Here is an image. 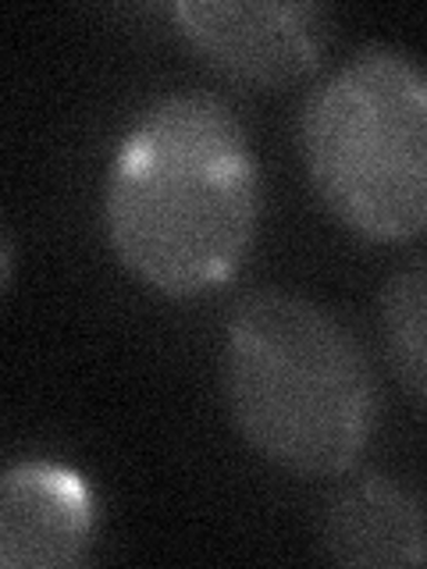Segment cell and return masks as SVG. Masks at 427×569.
<instances>
[{"instance_id": "6", "label": "cell", "mask_w": 427, "mask_h": 569, "mask_svg": "<svg viewBox=\"0 0 427 569\" xmlns=\"http://www.w3.org/2000/svg\"><path fill=\"white\" fill-rule=\"evenodd\" d=\"M317 538L338 566H420L427 562V502L403 480L370 470L331 491Z\"/></svg>"}, {"instance_id": "3", "label": "cell", "mask_w": 427, "mask_h": 569, "mask_svg": "<svg viewBox=\"0 0 427 569\" xmlns=\"http://www.w3.org/2000/svg\"><path fill=\"white\" fill-rule=\"evenodd\" d=\"M307 182L349 236H427V68L367 43L320 79L296 118Z\"/></svg>"}, {"instance_id": "7", "label": "cell", "mask_w": 427, "mask_h": 569, "mask_svg": "<svg viewBox=\"0 0 427 569\" xmlns=\"http://www.w3.org/2000/svg\"><path fill=\"white\" fill-rule=\"evenodd\" d=\"M378 335L406 396L427 409V253L391 267L378 292Z\"/></svg>"}, {"instance_id": "1", "label": "cell", "mask_w": 427, "mask_h": 569, "mask_svg": "<svg viewBox=\"0 0 427 569\" xmlns=\"http://www.w3.org/2000/svg\"><path fill=\"white\" fill-rule=\"evenodd\" d=\"M264 171L236 107L175 89L125 124L103 174V236L147 289L192 299L239 274L257 239Z\"/></svg>"}, {"instance_id": "2", "label": "cell", "mask_w": 427, "mask_h": 569, "mask_svg": "<svg viewBox=\"0 0 427 569\" xmlns=\"http://www.w3.org/2000/svg\"><path fill=\"white\" fill-rule=\"evenodd\" d=\"M221 391L249 449L296 477L352 470L378 431L385 399L346 320L285 289H257L231 307Z\"/></svg>"}, {"instance_id": "5", "label": "cell", "mask_w": 427, "mask_h": 569, "mask_svg": "<svg viewBox=\"0 0 427 569\" xmlns=\"http://www.w3.org/2000/svg\"><path fill=\"white\" fill-rule=\"evenodd\" d=\"M97 533L93 485L68 462L14 459L0 480V566L64 569L86 559Z\"/></svg>"}, {"instance_id": "4", "label": "cell", "mask_w": 427, "mask_h": 569, "mask_svg": "<svg viewBox=\"0 0 427 569\" xmlns=\"http://www.w3.org/2000/svg\"><path fill=\"white\" fill-rule=\"evenodd\" d=\"M168 14L218 76L249 89L307 79L331 43V11L314 0H178Z\"/></svg>"}]
</instances>
